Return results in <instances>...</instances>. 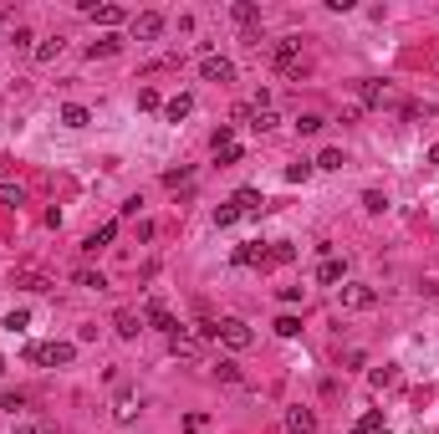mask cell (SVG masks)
I'll use <instances>...</instances> for the list:
<instances>
[{"instance_id":"8d00e7d4","label":"cell","mask_w":439,"mask_h":434,"mask_svg":"<svg viewBox=\"0 0 439 434\" xmlns=\"http://www.w3.org/2000/svg\"><path fill=\"white\" fill-rule=\"evenodd\" d=\"M276 332H281V337H296L301 322H296V317H276Z\"/></svg>"},{"instance_id":"7a4b0ae2","label":"cell","mask_w":439,"mask_h":434,"mask_svg":"<svg viewBox=\"0 0 439 434\" xmlns=\"http://www.w3.org/2000/svg\"><path fill=\"white\" fill-rule=\"evenodd\" d=\"M215 337L225 342L230 353H246V347L255 342V332H251V327H246L240 317H220V322H215Z\"/></svg>"},{"instance_id":"ab89813d","label":"cell","mask_w":439,"mask_h":434,"mask_svg":"<svg viewBox=\"0 0 439 434\" xmlns=\"http://www.w3.org/2000/svg\"><path fill=\"white\" fill-rule=\"evenodd\" d=\"M11 47H16V52H26V47H31V31H26V26H16V36H11Z\"/></svg>"},{"instance_id":"e0dca14e","label":"cell","mask_w":439,"mask_h":434,"mask_svg":"<svg viewBox=\"0 0 439 434\" xmlns=\"http://www.w3.org/2000/svg\"><path fill=\"white\" fill-rule=\"evenodd\" d=\"M358 97H363L368 107H383V102H388V87H383V82H363V87H358Z\"/></svg>"},{"instance_id":"3957f363","label":"cell","mask_w":439,"mask_h":434,"mask_svg":"<svg viewBox=\"0 0 439 434\" xmlns=\"http://www.w3.org/2000/svg\"><path fill=\"white\" fill-rule=\"evenodd\" d=\"M337 301H342V312H368L373 301H378V291L363 287V281H342V287H337Z\"/></svg>"},{"instance_id":"9c48e42d","label":"cell","mask_w":439,"mask_h":434,"mask_svg":"<svg viewBox=\"0 0 439 434\" xmlns=\"http://www.w3.org/2000/svg\"><path fill=\"white\" fill-rule=\"evenodd\" d=\"M169 347H174V358H200V332H169Z\"/></svg>"},{"instance_id":"d590c367","label":"cell","mask_w":439,"mask_h":434,"mask_svg":"<svg viewBox=\"0 0 439 434\" xmlns=\"http://www.w3.org/2000/svg\"><path fill=\"white\" fill-rule=\"evenodd\" d=\"M215 159H220V164H240V159H246V148H240V143H230V148H220Z\"/></svg>"},{"instance_id":"60d3db41","label":"cell","mask_w":439,"mask_h":434,"mask_svg":"<svg viewBox=\"0 0 439 434\" xmlns=\"http://www.w3.org/2000/svg\"><path fill=\"white\" fill-rule=\"evenodd\" d=\"M164 184H169V189H179V184H189V169H174V174H164Z\"/></svg>"},{"instance_id":"4fadbf2b","label":"cell","mask_w":439,"mask_h":434,"mask_svg":"<svg viewBox=\"0 0 439 434\" xmlns=\"http://www.w3.org/2000/svg\"><path fill=\"white\" fill-rule=\"evenodd\" d=\"M230 20H235V26H246V36H251L255 20H260V11L251 6V0H235V6H230Z\"/></svg>"},{"instance_id":"ac0fdd59","label":"cell","mask_w":439,"mask_h":434,"mask_svg":"<svg viewBox=\"0 0 439 434\" xmlns=\"http://www.w3.org/2000/svg\"><path fill=\"white\" fill-rule=\"evenodd\" d=\"M87 16H92L97 26H118V20H123V6H87Z\"/></svg>"},{"instance_id":"ee69618b","label":"cell","mask_w":439,"mask_h":434,"mask_svg":"<svg viewBox=\"0 0 439 434\" xmlns=\"http://www.w3.org/2000/svg\"><path fill=\"white\" fill-rule=\"evenodd\" d=\"M0 179H6V164H0Z\"/></svg>"},{"instance_id":"f546056e","label":"cell","mask_w":439,"mask_h":434,"mask_svg":"<svg viewBox=\"0 0 439 434\" xmlns=\"http://www.w3.org/2000/svg\"><path fill=\"white\" fill-rule=\"evenodd\" d=\"M235 143V133H230V123H220L215 128V133H210V148H215V154H220V148H230Z\"/></svg>"},{"instance_id":"277c9868","label":"cell","mask_w":439,"mask_h":434,"mask_svg":"<svg viewBox=\"0 0 439 434\" xmlns=\"http://www.w3.org/2000/svg\"><path fill=\"white\" fill-rule=\"evenodd\" d=\"M200 77H205V82H235V61H230V56H215V52H205V61H200Z\"/></svg>"},{"instance_id":"4316f807","label":"cell","mask_w":439,"mask_h":434,"mask_svg":"<svg viewBox=\"0 0 439 434\" xmlns=\"http://www.w3.org/2000/svg\"><path fill=\"white\" fill-rule=\"evenodd\" d=\"M215 378H220V383H240V363L220 358V363H215Z\"/></svg>"},{"instance_id":"f6af8a7d","label":"cell","mask_w":439,"mask_h":434,"mask_svg":"<svg viewBox=\"0 0 439 434\" xmlns=\"http://www.w3.org/2000/svg\"><path fill=\"white\" fill-rule=\"evenodd\" d=\"M0 26H6V11H0Z\"/></svg>"},{"instance_id":"ba28073f","label":"cell","mask_w":439,"mask_h":434,"mask_svg":"<svg viewBox=\"0 0 439 434\" xmlns=\"http://www.w3.org/2000/svg\"><path fill=\"white\" fill-rule=\"evenodd\" d=\"M138 409H143V399L133 394V388H118V399H113V414H118L123 424H133V419H138Z\"/></svg>"},{"instance_id":"836d02e7","label":"cell","mask_w":439,"mask_h":434,"mask_svg":"<svg viewBox=\"0 0 439 434\" xmlns=\"http://www.w3.org/2000/svg\"><path fill=\"white\" fill-rule=\"evenodd\" d=\"M235 220H240V210H235V205H220V210H215V225H220V230L235 225Z\"/></svg>"},{"instance_id":"d6986e66","label":"cell","mask_w":439,"mask_h":434,"mask_svg":"<svg viewBox=\"0 0 439 434\" xmlns=\"http://www.w3.org/2000/svg\"><path fill=\"white\" fill-rule=\"evenodd\" d=\"M322 128H327V118H322V113H301V118H296V133H301V138H317Z\"/></svg>"},{"instance_id":"cb8c5ba5","label":"cell","mask_w":439,"mask_h":434,"mask_svg":"<svg viewBox=\"0 0 439 434\" xmlns=\"http://www.w3.org/2000/svg\"><path fill=\"white\" fill-rule=\"evenodd\" d=\"M16 287H26V291H47L52 281H47V276H36V271H16Z\"/></svg>"},{"instance_id":"74e56055","label":"cell","mask_w":439,"mask_h":434,"mask_svg":"<svg viewBox=\"0 0 439 434\" xmlns=\"http://www.w3.org/2000/svg\"><path fill=\"white\" fill-rule=\"evenodd\" d=\"M0 409H6V414H16V409H26V394H0Z\"/></svg>"},{"instance_id":"8fae6325","label":"cell","mask_w":439,"mask_h":434,"mask_svg":"<svg viewBox=\"0 0 439 434\" xmlns=\"http://www.w3.org/2000/svg\"><path fill=\"white\" fill-rule=\"evenodd\" d=\"M235 266H266V241H246V246H235Z\"/></svg>"},{"instance_id":"7c38bea8","label":"cell","mask_w":439,"mask_h":434,"mask_svg":"<svg viewBox=\"0 0 439 434\" xmlns=\"http://www.w3.org/2000/svg\"><path fill=\"white\" fill-rule=\"evenodd\" d=\"M342 276H347V260H337V255H327L322 266H317V281H322V287H337Z\"/></svg>"},{"instance_id":"5b68a950","label":"cell","mask_w":439,"mask_h":434,"mask_svg":"<svg viewBox=\"0 0 439 434\" xmlns=\"http://www.w3.org/2000/svg\"><path fill=\"white\" fill-rule=\"evenodd\" d=\"M271 61H276V72H287L291 61H301V36H281V41H271Z\"/></svg>"},{"instance_id":"d4e9b609","label":"cell","mask_w":439,"mask_h":434,"mask_svg":"<svg viewBox=\"0 0 439 434\" xmlns=\"http://www.w3.org/2000/svg\"><path fill=\"white\" fill-rule=\"evenodd\" d=\"M16 434H56V424H52V419H20Z\"/></svg>"},{"instance_id":"8992f818","label":"cell","mask_w":439,"mask_h":434,"mask_svg":"<svg viewBox=\"0 0 439 434\" xmlns=\"http://www.w3.org/2000/svg\"><path fill=\"white\" fill-rule=\"evenodd\" d=\"M133 36H138V41H159V36H164V16H159V11L133 16Z\"/></svg>"},{"instance_id":"ffe728a7","label":"cell","mask_w":439,"mask_h":434,"mask_svg":"<svg viewBox=\"0 0 439 434\" xmlns=\"http://www.w3.org/2000/svg\"><path fill=\"white\" fill-rule=\"evenodd\" d=\"M230 205H235L240 215H255V210H260V194H255V189H235V200H230Z\"/></svg>"},{"instance_id":"9a60e30c","label":"cell","mask_w":439,"mask_h":434,"mask_svg":"<svg viewBox=\"0 0 439 434\" xmlns=\"http://www.w3.org/2000/svg\"><path fill=\"white\" fill-rule=\"evenodd\" d=\"M113 235H118V220H107V225H97V230L82 241V251H102V246H113Z\"/></svg>"},{"instance_id":"83f0119b","label":"cell","mask_w":439,"mask_h":434,"mask_svg":"<svg viewBox=\"0 0 439 434\" xmlns=\"http://www.w3.org/2000/svg\"><path fill=\"white\" fill-rule=\"evenodd\" d=\"M0 205H26V189H20V184H0Z\"/></svg>"},{"instance_id":"bcb514c9","label":"cell","mask_w":439,"mask_h":434,"mask_svg":"<svg viewBox=\"0 0 439 434\" xmlns=\"http://www.w3.org/2000/svg\"><path fill=\"white\" fill-rule=\"evenodd\" d=\"M0 373H6V363H0Z\"/></svg>"},{"instance_id":"6da1fadb","label":"cell","mask_w":439,"mask_h":434,"mask_svg":"<svg viewBox=\"0 0 439 434\" xmlns=\"http://www.w3.org/2000/svg\"><path fill=\"white\" fill-rule=\"evenodd\" d=\"M77 358L72 342H26V363H52V368H67Z\"/></svg>"},{"instance_id":"d6a6232c","label":"cell","mask_w":439,"mask_h":434,"mask_svg":"<svg viewBox=\"0 0 439 434\" xmlns=\"http://www.w3.org/2000/svg\"><path fill=\"white\" fill-rule=\"evenodd\" d=\"M388 383H399V368H373V388H388Z\"/></svg>"},{"instance_id":"2e32d148","label":"cell","mask_w":439,"mask_h":434,"mask_svg":"<svg viewBox=\"0 0 439 434\" xmlns=\"http://www.w3.org/2000/svg\"><path fill=\"white\" fill-rule=\"evenodd\" d=\"M189 113H194V97H189V92H179V97L164 102V118H169V123H179V118H189Z\"/></svg>"},{"instance_id":"44dd1931","label":"cell","mask_w":439,"mask_h":434,"mask_svg":"<svg viewBox=\"0 0 439 434\" xmlns=\"http://www.w3.org/2000/svg\"><path fill=\"white\" fill-rule=\"evenodd\" d=\"M266 260H271V266H287V260H296V246H291V241H276V246L266 251Z\"/></svg>"},{"instance_id":"52a82bcc","label":"cell","mask_w":439,"mask_h":434,"mask_svg":"<svg viewBox=\"0 0 439 434\" xmlns=\"http://www.w3.org/2000/svg\"><path fill=\"white\" fill-rule=\"evenodd\" d=\"M143 322H148V327H159V332H179V327H174V312L164 307L159 296H153L148 307H143Z\"/></svg>"},{"instance_id":"484cf974","label":"cell","mask_w":439,"mask_h":434,"mask_svg":"<svg viewBox=\"0 0 439 434\" xmlns=\"http://www.w3.org/2000/svg\"><path fill=\"white\" fill-rule=\"evenodd\" d=\"M118 47H123V41H118V36H102V41H92V47H87V56H92V61H97V56H113Z\"/></svg>"},{"instance_id":"7dc6e473","label":"cell","mask_w":439,"mask_h":434,"mask_svg":"<svg viewBox=\"0 0 439 434\" xmlns=\"http://www.w3.org/2000/svg\"><path fill=\"white\" fill-rule=\"evenodd\" d=\"M434 61H439V52H434Z\"/></svg>"},{"instance_id":"f35d334b","label":"cell","mask_w":439,"mask_h":434,"mask_svg":"<svg viewBox=\"0 0 439 434\" xmlns=\"http://www.w3.org/2000/svg\"><path fill=\"white\" fill-rule=\"evenodd\" d=\"M312 169H317V164H291V169H287V179H291V184H301V179H306Z\"/></svg>"},{"instance_id":"30bf717a","label":"cell","mask_w":439,"mask_h":434,"mask_svg":"<svg viewBox=\"0 0 439 434\" xmlns=\"http://www.w3.org/2000/svg\"><path fill=\"white\" fill-rule=\"evenodd\" d=\"M287 434H317V414L312 409H287Z\"/></svg>"},{"instance_id":"b9f144b4","label":"cell","mask_w":439,"mask_h":434,"mask_svg":"<svg viewBox=\"0 0 439 434\" xmlns=\"http://www.w3.org/2000/svg\"><path fill=\"white\" fill-rule=\"evenodd\" d=\"M429 164H439V143H434V148H429Z\"/></svg>"},{"instance_id":"4dcf8cb0","label":"cell","mask_w":439,"mask_h":434,"mask_svg":"<svg viewBox=\"0 0 439 434\" xmlns=\"http://www.w3.org/2000/svg\"><path fill=\"white\" fill-rule=\"evenodd\" d=\"M77 287H87V291H107V281H102L97 271H77Z\"/></svg>"},{"instance_id":"1f68e13d","label":"cell","mask_w":439,"mask_h":434,"mask_svg":"<svg viewBox=\"0 0 439 434\" xmlns=\"http://www.w3.org/2000/svg\"><path fill=\"white\" fill-rule=\"evenodd\" d=\"M56 52H61V36H52V41H41V47H36V61H56Z\"/></svg>"},{"instance_id":"7bdbcfd3","label":"cell","mask_w":439,"mask_h":434,"mask_svg":"<svg viewBox=\"0 0 439 434\" xmlns=\"http://www.w3.org/2000/svg\"><path fill=\"white\" fill-rule=\"evenodd\" d=\"M347 434H368V429H363V424H353V429H347Z\"/></svg>"},{"instance_id":"5bb4252c","label":"cell","mask_w":439,"mask_h":434,"mask_svg":"<svg viewBox=\"0 0 439 434\" xmlns=\"http://www.w3.org/2000/svg\"><path fill=\"white\" fill-rule=\"evenodd\" d=\"M113 332H118V337H138V332H143V317H138V312H128V307H123V312L113 317Z\"/></svg>"},{"instance_id":"f1b7e54d","label":"cell","mask_w":439,"mask_h":434,"mask_svg":"<svg viewBox=\"0 0 439 434\" xmlns=\"http://www.w3.org/2000/svg\"><path fill=\"white\" fill-rule=\"evenodd\" d=\"M363 210H368V215H383V210H388V194L368 189V194H363Z\"/></svg>"},{"instance_id":"603a6c76","label":"cell","mask_w":439,"mask_h":434,"mask_svg":"<svg viewBox=\"0 0 439 434\" xmlns=\"http://www.w3.org/2000/svg\"><path fill=\"white\" fill-rule=\"evenodd\" d=\"M61 123H67V128H87V123H92V113H87V107H61Z\"/></svg>"},{"instance_id":"e575fe53","label":"cell","mask_w":439,"mask_h":434,"mask_svg":"<svg viewBox=\"0 0 439 434\" xmlns=\"http://www.w3.org/2000/svg\"><path fill=\"white\" fill-rule=\"evenodd\" d=\"M317 169H342V154H337V148H322V154H317Z\"/></svg>"},{"instance_id":"7402d4cb","label":"cell","mask_w":439,"mask_h":434,"mask_svg":"<svg viewBox=\"0 0 439 434\" xmlns=\"http://www.w3.org/2000/svg\"><path fill=\"white\" fill-rule=\"evenodd\" d=\"M276 123H281V118L271 113V107H255V113H251V128H255V133H271Z\"/></svg>"}]
</instances>
